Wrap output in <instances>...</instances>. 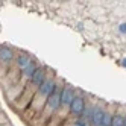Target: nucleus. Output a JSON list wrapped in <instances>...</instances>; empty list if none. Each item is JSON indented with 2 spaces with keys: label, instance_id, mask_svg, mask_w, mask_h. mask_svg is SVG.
Instances as JSON below:
<instances>
[{
  "label": "nucleus",
  "instance_id": "39448f33",
  "mask_svg": "<svg viewBox=\"0 0 126 126\" xmlns=\"http://www.w3.org/2000/svg\"><path fill=\"white\" fill-rule=\"evenodd\" d=\"M61 105V93L58 91V88H56V91L53 93L50 97H47V106L50 108L52 111H56L58 108Z\"/></svg>",
  "mask_w": 126,
  "mask_h": 126
},
{
  "label": "nucleus",
  "instance_id": "1a4fd4ad",
  "mask_svg": "<svg viewBox=\"0 0 126 126\" xmlns=\"http://www.w3.org/2000/svg\"><path fill=\"white\" fill-rule=\"evenodd\" d=\"M29 62H31V59H29L28 55H18V58H17V64H18L20 68L28 67V65H29Z\"/></svg>",
  "mask_w": 126,
  "mask_h": 126
},
{
  "label": "nucleus",
  "instance_id": "f257e3e1",
  "mask_svg": "<svg viewBox=\"0 0 126 126\" xmlns=\"http://www.w3.org/2000/svg\"><path fill=\"white\" fill-rule=\"evenodd\" d=\"M56 91V84L53 79H46L44 82L38 87V93L44 97H50L53 93Z\"/></svg>",
  "mask_w": 126,
  "mask_h": 126
},
{
  "label": "nucleus",
  "instance_id": "2eb2a0df",
  "mask_svg": "<svg viewBox=\"0 0 126 126\" xmlns=\"http://www.w3.org/2000/svg\"><path fill=\"white\" fill-rule=\"evenodd\" d=\"M123 126H126V119H125V125H123Z\"/></svg>",
  "mask_w": 126,
  "mask_h": 126
},
{
  "label": "nucleus",
  "instance_id": "423d86ee",
  "mask_svg": "<svg viewBox=\"0 0 126 126\" xmlns=\"http://www.w3.org/2000/svg\"><path fill=\"white\" fill-rule=\"evenodd\" d=\"M105 111H102L100 108H93V114H91V125L94 126H100L102 125V119H103Z\"/></svg>",
  "mask_w": 126,
  "mask_h": 126
},
{
  "label": "nucleus",
  "instance_id": "f03ea898",
  "mask_svg": "<svg viewBox=\"0 0 126 126\" xmlns=\"http://www.w3.org/2000/svg\"><path fill=\"white\" fill-rule=\"evenodd\" d=\"M84 110H85L84 99L82 97H75L73 102H71V105H70V112L75 114V115H80V114L84 112Z\"/></svg>",
  "mask_w": 126,
  "mask_h": 126
},
{
  "label": "nucleus",
  "instance_id": "6e6552de",
  "mask_svg": "<svg viewBox=\"0 0 126 126\" xmlns=\"http://www.w3.org/2000/svg\"><path fill=\"white\" fill-rule=\"evenodd\" d=\"M0 59L11 61L12 59V50H9L8 47H0Z\"/></svg>",
  "mask_w": 126,
  "mask_h": 126
},
{
  "label": "nucleus",
  "instance_id": "20e7f679",
  "mask_svg": "<svg viewBox=\"0 0 126 126\" xmlns=\"http://www.w3.org/2000/svg\"><path fill=\"white\" fill-rule=\"evenodd\" d=\"M73 99H75V93H73L71 88H64L61 91V105L70 106L71 102H73Z\"/></svg>",
  "mask_w": 126,
  "mask_h": 126
},
{
  "label": "nucleus",
  "instance_id": "4468645a",
  "mask_svg": "<svg viewBox=\"0 0 126 126\" xmlns=\"http://www.w3.org/2000/svg\"><path fill=\"white\" fill-rule=\"evenodd\" d=\"M123 65H125V67H126V58H125V59H123Z\"/></svg>",
  "mask_w": 126,
  "mask_h": 126
},
{
  "label": "nucleus",
  "instance_id": "ddd939ff",
  "mask_svg": "<svg viewBox=\"0 0 126 126\" xmlns=\"http://www.w3.org/2000/svg\"><path fill=\"white\" fill-rule=\"evenodd\" d=\"M119 31L123 32V33H126V23H122V24L119 26Z\"/></svg>",
  "mask_w": 126,
  "mask_h": 126
},
{
  "label": "nucleus",
  "instance_id": "f8f14e48",
  "mask_svg": "<svg viewBox=\"0 0 126 126\" xmlns=\"http://www.w3.org/2000/svg\"><path fill=\"white\" fill-rule=\"evenodd\" d=\"M75 126H90V125H88V122H87V120H79V122H76V123H75Z\"/></svg>",
  "mask_w": 126,
  "mask_h": 126
},
{
  "label": "nucleus",
  "instance_id": "7ed1b4c3",
  "mask_svg": "<svg viewBox=\"0 0 126 126\" xmlns=\"http://www.w3.org/2000/svg\"><path fill=\"white\" fill-rule=\"evenodd\" d=\"M44 80H46V70L40 67V68L35 70V73L32 75L31 82H32V85H35V87H40Z\"/></svg>",
  "mask_w": 126,
  "mask_h": 126
},
{
  "label": "nucleus",
  "instance_id": "9d476101",
  "mask_svg": "<svg viewBox=\"0 0 126 126\" xmlns=\"http://www.w3.org/2000/svg\"><path fill=\"white\" fill-rule=\"evenodd\" d=\"M123 125H125V119L122 115H112L111 126H123Z\"/></svg>",
  "mask_w": 126,
  "mask_h": 126
},
{
  "label": "nucleus",
  "instance_id": "0eeeda50",
  "mask_svg": "<svg viewBox=\"0 0 126 126\" xmlns=\"http://www.w3.org/2000/svg\"><path fill=\"white\" fill-rule=\"evenodd\" d=\"M35 70H37V64H35L33 61H31L29 65L23 68V75H24L26 78H32V75L35 73Z\"/></svg>",
  "mask_w": 126,
  "mask_h": 126
},
{
  "label": "nucleus",
  "instance_id": "9b49d317",
  "mask_svg": "<svg viewBox=\"0 0 126 126\" xmlns=\"http://www.w3.org/2000/svg\"><path fill=\"white\" fill-rule=\"evenodd\" d=\"M111 122H112V115L110 112H105L103 114V119H102V125L100 126H111Z\"/></svg>",
  "mask_w": 126,
  "mask_h": 126
}]
</instances>
